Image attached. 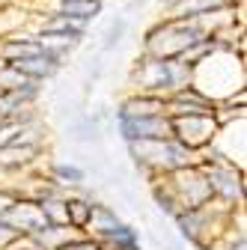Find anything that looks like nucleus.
Masks as SVG:
<instances>
[{
  "mask_svg": "<svg viewBox=\"0 0 247 250\" xmlns=\"http://www.w3.org/2000/svg\"><path fill=\"white\" fill-rule=\"evenodd\" d=\"M54 179H60V185H81V182H83V173H81L78 167L60 164V167H54Z\"/></svg>",
  "mask_w": 247,
  "mask_h": 250,
  "instance_id": "13",
  "label": "nucleus"
},
{
  "mask_svg": "<svg viewBox=\"0 0 247 250\" xmlns=\"http://www.w3.org/2000/svg\"><path fill=\"white\" fill-rule=\"evenodd\" d=\"M206 179H208V188L211 194H226V200H238L241 197V182H238V173L235 170H206Z\"/></svg>",
  "mask_w": 247,
  "mask_h": 250,
  "instance_id": "5",
  "label": "nucleus"
},
{
  "mask_svg": "<svg viewBox=\"0 0 247 250\" xmlns=\"http://www.w3.org/2000/svg\"><path fill=\"white\" fill-rule=\"evenodd\" d=\"M9 66H12V69H18V72H21V75H27V78L39 81V78H48V75H54V72H57V54H51V51H39V54H33V57L12 60Z\"/></svg>",
  "mask_w": 247,
  "mask_h": 250,
  "instance_id": "4",
  "label": "nucleus"
},
{
  "mask_svg": "<svg viewBox=\"0 0 247 250\" xmlns=\"http://www.w3.org/2000/svg\"><path fill=\"white\" fill-rule=\"evenodd\" d=\"M66 214H69V227H86L92 206H86L83 200H66Z\"/></svg>",
  "mask_w": 247,
  "mask_h": 250,
  "instance_id": "11",
  "label": "nucleus"
},
{
  "mask_svg": "<svg viewBox=\"0 0 247 250\" xmlns=\"http://www.w3.org/2000/svg\"><path fill=\"white\" fill-rule=\"evenodd\" d=\"M9 203H12V197H9V194H0V214L9 208Z\"/></svg>",
  "mask_w": 247,
  "mask_h": 250,
  "instance_id": "15",
  "label": "nucleus"
},
{
  "mask_svg": "<svg viewBox=\"0 0 247 250\" xmlns=\"http://www.w3.org/2000/svg\"><path fill=\"white\" fill-rule=\"evenodd\" d=\"M0 224L18 235H36L39 229L48 227V217L36 200H12L9 208L0 214Z\"/></svg>",
  "mask_w": 247,
  "mask_h": 250,
  "instance_id": "1",
  "label": "nucleus"
},
{
  "mask_svg": "<svg viewBox=\"0 0 247 250\" xmlns=\"http://www.w3.org/2000/svg\"><path fill=\"white\" fill-rule=\"evenodd\" d=\"M39 51H45L39 42H6L3 48H0V57L12 62V60H21V57H33Z\"/></svg>",
  "mask_w": 247,
  "mask_h": 250,
  "instance_id": "10",
  "label": "nucleus"
},
{
  "mask_svg": "<svg viewBox=\"0 0 247 250\" xmlns=\"http://www.w3.org/2000/svg\"><path fill=\"white\" fill-rule=\"evenodd\" d=\"M54 250H104L99 238H66L60 241Z\"/></svg>",
  "mask_w": 247,
  "mask_h": 250,
  "instance_id": "12",
  "label": "nucleus"
},
{
  "mask_svg": "<svg viewBox=\"0 0 247 250\" xmlns=\"http://www.w3.org/2000/svg\"><path fill=\"white\" fill-rule=\"evenodd\" d=\"M39 155V143H18L9 140L6 146H0V167H21L27 161H33Z\"/></svg>",
  "mask_w": 247,
  "mask_h": 250,
  "instance_id": "6",
  "label": "nucleus"
},
{
  "mask_svg": "<svg viewBox=\"0 0 247 250\" xmlns=\"http://www.w3.org/2000/svg\"><path fill=\"white\" fill-rule=\"evenodd\" d=\"M39 206H42V211H45V217H48V224H51V227H69L66 203H60V200L48 197V200H39Z\"/></svg>",
  "mask_w": 247,
  "mask_h": 250,
  "instance_id": "9",
  "label": "nucleus"
},
{
  "mask_svg": "<svg viewBox=\"0 0 247 250\" xmlns=\"http://www.w3.org/2000/svg\"><path fill=\"white\" fill-rule=\"evenodd\" d=\"M113 250H137V247H134V241H119V244H113Z\"/></svg>",
  "mask_w": 247,
  "mask_h": 250,
  "instance_id": "16",
  "label": "nucleus"
},
{
  "mask_svg": "<svg viewBox=\"0 0 247 250\" xmlns=\"http://www.w3.org/2000/svg\"><path fill=\"white\" fill-rule=\"evenodd\" d=\"M170 128H173V137H179L182 146L197 149V146H203L214 137L218 125H214L211 113H191V116H173Z\"/></svg>",
  "mask_w": 247,
  "mask_h": 250,
  "instance_id": "3",
  "label": "nucleus"
},
{
  "mask_svg": "<svg viewBox=\"0 0 247 250\" xmlns=\"http://www.w3.org/2000/svg\"><path fill=\"white\" fill-rule=\"evenodd\" d=\"M3 250H42L39 244H33V241H12L9 247H3Z\"/></svg>",
  "mask_w": 247,
  "mask_h": 250,
  "instance_id": "14",
  "label": "nucleus"
},
{
  "mask_svg": "<svg viewBox=\"0 0 247 250\" xmlns=\"http://www.w3.org/2000/svg\"><path fill=\"white\" fill-rule=\"evenodd\" d=\"M167 104L161 99H152V96H140V99H131L125 102L122 113H131V116H149V113H164Z\"/></svg>",
  "mask_w": 247,
  "mask_h": 250,
  "instance_id": "8",
  "label": "nucleus"
},
{
  "mask_svg": "<svg viewBox=\"0 0 247 250\" xmlns=\"http://www.w3.org/2000/svg\"><path fill=\"white\" fill-rule=\"evenodd\" d=\"M119 128L131 143L140 140H167L173 137L170 119L164 113H149V116H131V113H119Z\"/></svg>",
  "mask_w": 247,
  "mask_h": 250,
  "instance_id": "2",
  "label": "nucleus"
},
{
  "mask_svg": "<svg viewBox=\"0 0 247 250\" xmlns=\"http://www.w3.org/2000/svg\"><path fill=\"white\" fill-rule=\"evenodd\" d=\"M102 3L99 0H60V15H72V18H92L99 15Z\"/></svg>",
  "mask_w": 247,
  "mask_h": 250,
  "instance_id": "7",
  "label": "nucleus"
}]
</instances>
